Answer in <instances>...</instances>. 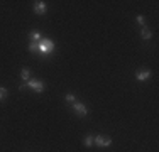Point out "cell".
I'll return each instance as SVG.
<instances>
[{"label":"cell","mask_w":159,"mask_h":152,"mask_svg":"<svg viewBox=\"0 0 159 152\" xmlns=\"http://www.w3.org/2000/svg\"><path fill=\"white\" fill-rule=\"evenodd\" d=\"M7 98V90L5 88H0V101H3Z\"/></svg>","instance_id":"cell-13"},{"label":"cell","mask_w":159,"mask_h":152,"mask_svg":"<svg viewBox=\"0 0 159 152\" xmlns=\"http://www.w3.org/2000/svg\"><path fill=\"white\" fill-rule=\"evenodd\" d=\"M95 144L98 147H108V145H112V139L108 135H97Z\"/></svg>","instance_id":"cell-3"},{"label":"cell","mask_w":159,"mask_h":152,"mask_svg":"<svg viewBox=\"0 0 159 152\" xmlns=\"http://www.w3.org/2000/svg\"><path fill=\"white\" fill-rule=\"evenodd\" d=\"M93 144H95V135L88 134V135L85 137V145H86V147H92Z\"/></svg>","instance_id":"cell-10"},{"label":"cell","mask_w":159,"mask_h":152,"mask_svg":"<svg viewBox=\"0 0 159 152\" xmlns=\"http://www.w3.org/2000/svg\"><path fill=\"white\" fill-rule=\"evenodd\" d=\"M20 76H22V79H24V83H27L29 81V76H31V69H29V68H22Z\"/></svg>","instance_id":"cell-9"},{"label":"cell","mask_w":159,"mask_h":152,"mask_svg":"<svg viewBox=\"0 0 159 152\" xmlns=\"http://www.w3.org/2000/svg\"><path fill=\"white\" fill-rule=\"evenodd\" d=\"M25 85H27L29 88H32L34 91H37V93H43L44 88H46V85H44L43 81H39V79H29Z\"/></svg>","instance_id":"cell-2"},{"label":"cell","mask_w":159,"mask_h":152,"mask_svg":"<svg viewBox=\"0 0 159 152\" xmlns=\"http://www.w3.org/2000/svg\"><path fill=\"white\" fill-rule=\"evenodd\" d=\"M37 47H39V54L48 56V54H51V52L56 49V46H54V42H52L51 39H48V37H43V39L37 42Z\"/></svg>","instance_id":"cell-1"},{"label":"cell","mask_w":159,"mask_h":152,"mask_svg":"<svg viewBox=\"0 0 159 152\" xmlns=\"http://www.w3.org/2000/svg\"><path fill=\"white\" fill-rule=\"evenodd\" d=\"M141 37H142L144 41H149L151 37H152V32H151V30L147 29L146 25H144V27H142V30H141Z\"/></svg>","instance_id":"cell-8"},{"label":"cell","mask_w":159,"mask_h":152,"mask_svg":"<svg viewBox=\"0 0 159 152\" xmlns=\"http://www.w3.org/2000/svg\"><path fill=\"white\" fill-rule=\"evenodd\" d=\"M135 20H137V24H141V25L146 24V19H144V15H137V17H135Z\"/></svg>","instance_id":"cell-14"},{"label":"cell","mask_w":159,"mask_h":152,"mask_svg":"<svg viewBox=\"0 0 159 152\" xmlns=\"http://www.w3.org/2000/svg\"><path fill=\"white\" fill-rule=\"evenodd\" d=\"M64 100H66V103H75V101H76V96H75L73 93H66Z\"/></svg>","instance_id":"cell-12"},{"label":"cell","mask_w":159,"mask_h":152,"mask_svg":"<svg viewBox=\"0 0 159 152\" xmlns=\"http://www.w3.org/2000/svg\"><path fill=\"white\" fill-rule=\"evenodd\" d=\"M151 76H152V71L151 69H141L137 74H135V78H137V81H146V79H149Z\"/></svg>","instance_id":"cell-6"},{"label":"cell","mask_w":159,"mask_h":152,"mask_svg":"<svg viewBox=\"0 0 159 152\" xmlns=\"http://www.w3.org/2000/svg\"><path fill=\"white\" fill-rule=\"evenodd\" d=\"M27 49H29V52H32V54H36V52H39V47H37V42H29Z\"/></svg>","instance_id":"cell-11"},{"label":"cell","mask_w":159,"mask_h":152,"mask_svg":"<svg viewBox=\"0 0 159 152\" xmlns=\"http://www.w3.org/2000/svg\"><path fill=\"white\" fill-rule=\"evenodd\" d=\"M73 110H75V113H76L78 117H86V115H88L86 106L83 103H80V101H75V103H73Z\"/></svg>","instance_id":"cell-4"},{"label":"cell","mask_w":159,"mask_h":152,"mask_svg":"<svg viewBox=\"0 0 159 152\" xmlns=\"http://www.w3.org/2000/svg\"><path fill=\"white\" fill-rule=\"evenodd\" d=\"M34 12H36L37 15H44V14H46V3L41 2V0L34 2Z\"/></svg>","instance_id":"cell-5"},{"label":"cell","mask_w":159,"mask_h":152,"mask_svg":"<svg viewBox=\"0 0 159 152\" xmlns=\"http://www.w3.org/2000/svg\"><path fill=\"white\" fill-rule=\"evenodd\" d=\"M41 39H43V36H41L39 30H32L31 36H29V41H31V42H39Z\"/></svg>","instance_id":"cell-7"}]
</instances>
